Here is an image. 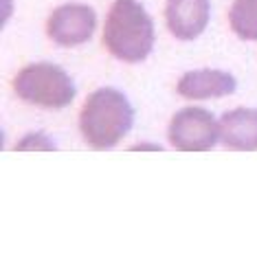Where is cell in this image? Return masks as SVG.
<instances>
[{"mask_svg":"<svg viewBox=\"0 0 257 257\" xmlns=\"http://www.w3.org/2000/svg\"><path fill=\"white\" fill-rule=\"evenodd\" d=\"M134 110L123 92L99 88L90 92L79 112V132L92 150H112L130 132Z\"/></svg>","mask_w":257,"mask_h":257,"instance_id":"1","label":"cell"},{"mask_svg":"<svg viewBox=\"0 0 257 257\" xmlns=\"http://www.w3.org/2000/svg\"><path fill=\"white\" fill-rule=\"evenodd\" d=\"M103 44L121 62H143L154 49V22L139 0H114L103 25Z\"/></svg>","mask_w":257,"mask_h":257,"instance_id":"2","label":"cell"},{"mask_svg":"<svg viewBox=\"0 0 257 257\" xmlns=\"http://www.w3.org/2000/svg\"><path fill=\"white\" fill-rule=\"evenodd\" d=\"M14 90L22 101L38 108L60 110L75 99V84L64 68L49 62L29 64L14 77Z\"/></svg>","mask_w":257,"mask_h":257,"instance_id":"3","label":"cell"},{"mask_svg":"<svg viewBox=\"0 0 257 257\" xmlns=\"http://www.w3.org/2000/svg\"><path fill=\"white\" fill-rule=\"evenodd\" d=\"M167 137L178 152H209L220 141V123L204 108H183L169 121Z\"/></svg>","mask_w":257,"mask_h":257,"instance_id":"4","label":"cell"},{"mask_svg":"<svg viewBox=\"0 0 257 257\" xmlns=\"http://www.w3.org/2000/svg\"><path fill=\"white\" fill-rule=\"evenodd\" d=\"M97 29V14L88 5L68 3L49 16L46 33L60 46H77L92 38Z\"/></svg>","mask_w":257,"mask_h":257,"instance_id":"5","label":"cell"},{"mask_svg":"<svg viewBox=\"0 0 257 257\" xmlns=\"http://www.w3.org/2000/svg\"><path fill=\"white\" fill-rule=\"evenodd\" d=\"M209 0H167V29L178 40H196L209 25Z\"/></svg>","mask_w":257,"mask_h":257,"instance_id":"6","label":"cell"},{"mask_svg":"<svg viewBox=\"0 0 257 257\" xmlns=\"http://www.w3.org/2000/svg\"><path fill=\"white\" fill-rule=\"evenodd\" d=\"M235 77L231 73L215 71V68H202V71L185 73L178 79V95L191 101H202L211 97H226L235 92Z\"/></svg>","mask_w":257,"mask_h":257,"instance_id":"7","label":"cell"},{"mask_svg":"<svg viewBox=\"0 0 257 257\" xmlns=\"http://www.w3.org/2000/svg\"><path fill=\"white\" fill-rule=\"evenodd\" d=\"M220 143L233 152H257V110L235 108L222 114Z\"/></svg>","mask_w":257,"mask_h":257,"instance_id":"8","label":"cell"},{"mask_svg":"<svg viewBox=\"0 0 257 257\" xmlns=\"http://www.w3.org/2000/svg\"><path fill=\"white\" fill-rule=\"evenodd\" d=\"M229 25L239 40H257V0H233Z\"/></svg>","mask_w":257,"mask_h":257,"instance_id":"9","label":"cell"},{"mask_svg":"<svg viewBox=\"0 0 257 257\" xmlns=\"http://www.w3.org/2000/svg\"><path fill=\"white\" fill-rule=\"evenodd\" d=\"M16 150L18 152H25V150H55V143L51 141L46 134L36 132V134H27V137L16 145Z\"/></svg>","mask_w":257,"mask_h":257,"instance_id":"10","label":"cell"}]
</instances>
